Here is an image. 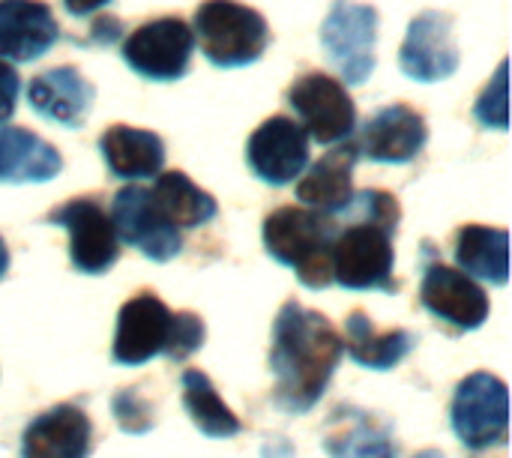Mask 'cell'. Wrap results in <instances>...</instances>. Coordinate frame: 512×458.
Segmentation results:
<instances>
[{
    "mask_svg": "<svg viewBox=\"0 0 512 458\" xmlns=\"http://www.w3.org/2000/svg\"><path fill=\"white\" fill-rule=\"evenodd\" d=\"M342 354V336L330 318L288 300L273 321V405L285 414H309L327 393Z\"/></svg>",
    "mask_w": 512,
    "mask_h": 458,
    "instance_id": "cell-1",
    "label": "cell"
},
{
    "mask_svg": "<svg viewBox=\"0 0 512 458\" xmlns=\"http://www.w3.org/2000/svg\"><path fill=\"white\" fill-rule=\"evenodd\" d=\"M417 345V336L393 327V330H378L375 321L366 312H351L345 321V336H342V348L348 351V357L372 372H390L396 369Z\"/></svg>",
    "mask_w": 512,
    "mask_h": 458,
    "instance_id": "cell-22",
    "label": "cell"
},
{
    "mask_svg": "<svg viewBox=\"0 0 512 458\" xmlns=\"http://www.w3.org/2000/svg\"><path fill=\"white\" fill-rule=\"evenodd\" d=\"M93 423L78 405H54L33 417L21 435V458H90Z\"/></svg>",
    "mask_w": 512,
    "mask_h": 458,
    "instance_id": "cell-15",
    "label": "cell"
},
{
    "mask_svg": "<svg viewBox=\"0 0 512 458\" xmlns=\"http://www.w3.org/2000/svg\"><path fill=\"white\" fill-rule=\"evenodd\" d=\"M159 210L177 225V228H201L216 219L219 204L210 192L195 186L183 171H165L156 174V183L150 189Z\"/></svg>",
    "mask_w": 512,
    "mask_h": 458,
    "instance_id": "cell-26",
    "label": "cell"
},
{
    "mask_svg": "<svg viewBox=\"0 0 512 458\" xmlns=\"http://www.w3.org/2000/svg\"><path fill=\"white\" fill-rule=\"evenodd\" d=\"M324 453L330 458H399V444L375 414L339 405L324 423Z\"/></svg>",
    "mask_w": 512,
    "mask_h": 458,
    "instance_id": "cell-18",
    "label": "cell"
},
{
    "mask_svg": "<svg viewBox=\"0 0 512 458\" xmlns=\"http://www.w3.org/2000/svg\"><path fill=\"white\" fill-rule=\"evenodd\" d=\"M9 273V249H6V243H3V237H0V279Z\"/></svg>",
    "mask_w": 512,
    "mask_h": 458,
    "instance_id": "cell-32",
    "label": "cell"
},
{
    "mask_svg": "<svg viewBox=\"0 0 512 458\" xmlns=\"http://www.w3.org/2000/svg\"><path fill=\"white\" fill-rule=\"evenodd\" d=\"M378 12L375 6L336 0L321 24V45L348 84H363L375 72Z\"/></svg>",
    "mask_w": 512,
    "mask_h": 458,
    "instance_id": "cell-8",
    "label": "cell"
},
{
    "mask_svg": "<svg viewBox=\"0 0 512 458\" xmlns=\"http://www.w3.org/2000/svg\"><path fill=\"white\" fill-rule=\"evenodd\" d=\"M360 159V147L351 141L333 144L297 183V201L303 207L339 216L354 198V165Z\"/></svg>",
    "mask_w": 512,
    "mask_h": 458,
    "instance_id": "cell-20",
    "label": "cell"
},
{
    "mask_svg": "<svg viewBox=\"0 0 512 458\" xmlns=\"http://www.w3.org/2000/svg\"><path fill=\"white\" fill-rule=\"evenodd\" d=\"M474 114L489 129H507V63L498 66V75L480 93Z\"/></svg>",
    "mask_w": 512,
    "mask_h": 458,
    "instance_id": "cell-29",
    "label": "cell"
},
{
    "mask_svg": "<svg viewBox=\"0 0 512 458\" xmlns=\"http://www.w3.org/2000/svg\"><path fill=\"white\" fill-rule=\"evenodd\" d=\"M453 258L462 273L504 288L510 282V234L489 225H462L453 237Z\"/></svg>",
    "mask_w": 512,
    "mask_h": 458,
    "instance_id": "cell-23",
    "label": "cell"
},
{
    "mask_svg": "<svg viewBox=\"0 0 512 458\" xmlns=\"http://www.w3.org/2000/svg\"><path fill=\"white\" fill-rule=\"evenodd\" d=\"M420 303L444 324H450L459 333L480 330L489 321V294L486 288L462 273L459 267L447 264H429L420 285Z\"/></svg>",
    "mask_w": 512,
    "mask_h": 458,
    "instance_id": "cell-12",
    "label": "cell"
},
{
    "mask_svg": "<svg viewBox=\"0 0 512 458\" xmlns=\"http://www.w3.org/2000/svg\"><path fill=\"white\" fill-rule=\"evenodd\" d=\"M180 387H183V408L201 435L225 441L243 432L240 417L225 405V399L219 396V390L201 369H186L180 378Z\"/></svg>",
    "mask_w": 512,
    "mask_h": 458,
    "instance_id": "cell-25",
    "label": "cell"
},
{
    "mask_svg": "<svg viewBox=\"0 0 512 458\" xmlns=\"http://www.w3.org/2000/svg\"><path fill=\"white\" fill-rule=\"evenodd\" d=\"M450 423L456 438L471 450L483 453L504 447L510 435V390L492 372L468 375L453 396Z\"/></svg>",
    "mask_w": 512,
    "mask_h": 458,
    "instance_id": "cell-5",
    "label": "cell"
},
{
    "mask_svg": "<svg viewBox=\"0 0 512 458\" xmlns=\"http://www.w3.org/2000/svg\"><path fill=\"white\" fill-rule=\"evenodd\" d=\"M204 57L213 66L237 69L255 63L270 45L267 18L237 0H204L195 9V30Z\"/></svg>",
    "mask_w": 512,
    "mask_h": 458,
    "instance_id": "cell-4",
    "label": "cell"
},
{
    "mask_svg": "<svg viewBox=\"0 0 512 458\" xmlns=\"http://www.w3.org/2000/svg\"><path fill=\"white\" fill-rule=\"evenodd\" d=\"M174 312L150 291L135 294L117 312V330L111 357L120 366H144L153 357H162L171 342Z\"/></svg>",
    "mask_w": 512,
    "mask_h": 458,
    "instance_id": "cell-11",
    "label": "cell"
},
{
    "mask_svg": "<svg viewBox=\"0 0 512 458\" xmlns=\"http://www.w3.org/2000/svg\"><path fill=\"white\" fill-rule=\"evenodd\" d=\"M333 237V282L345 291H384L396 294V249L393 237L402 222V207L396 195L384 189L354 192L351 204L342 210Z\"/></svg>",
    "mask_w": 512,
    "mask_h": 458,
    "instance_id": "cell-2",
    "label": "cell"
},
{
    "mask_svg": "<svg viewBox=\"0 0 512 458\" xmlns=\"http://www.w3.org/2000/svg\"><path fill=\"white\" fill-rule=\"evenodd\" d=\"M99 153L120 180L156 177L165 165V141L150 129L114 123L99 135Z\"/></svg>",
    "mask_w": 512,
    "mask_h": 458,
    "instance_id": "cell-21",
    "label": "cell"
},
{
    "mask_svg": "<svg viewBox=\"0 0 512 458\" xmlns=\"http://www.w3.org/2000/svg\"><path fill=\"white\" fill-rule=\"evenodd\" d=\"M51 225L69 231V258L72 267L84 276L108 273L120 258V237L111 216L96 198H72L48 213Z\"/></svg>",
    "mask_w": 512,
    "mask_h": 458,
    "instance_id": "cell-10",
    "label": "cell"
},
{
    "mask_svg": "<svg viewBox=\"0 0 512 458\" xmlns=\"http://www.w3.org/2000/svg\"><path fill=\"white\" fill-rule=\"evenodd\" d=\"M192 48H195L192 27L177 15H165V18L144 21L126 36L123 60L135 75L147 81H177L189 72Z\"/></svg>",
    "mask_w": 512,
    "mask_h": 458,
    "instance_id": "cell-7",
    "label": "cell"
},
{
    "mask_svg": "<svg viewBox=\"0 0 512 458\" xmlns=\"http://www.w3.org/2000/svg\"><path fill=\"white\" fill-rule=\"evenodd\" d=\"M414 458H444V453L441 450H423V453H417Z\"/></svg>",
    "mask_w": 512,
    "mask_h": 458,
    "instance_id": "cell-33",
    "label": "cell"
},
{
    "mask_svg": "<svg viewBox=\"0 0 512 458\" xmlns=\"http://www.w3.org/2000/svg\"><path fill=\"white\" fill-rule=\"evenodd\" d=\"M60 168L63 156L45 138L21 126L0 129V183H45Z\"/></svg>",
    "mask_w": 512,
    "mask_h": 458,
    "instance_id": "cell-24",
    "label": "cell"
},
{
    "mask_svg": "<svg viewBox=\"0 0 512 458\" xmlns=\"http://www.w3.org/2000/svg\"><path fill=\"white\" fill-rule=\"evenodd\" d=\"M246 162L258 180L270 186H288L309 165V135L297 120L276 114L252 132L246 144Z\"/></svg>",
    "mask_w": 512,
    "mask_h": 458,
    "instance_id": "cell-13",
    "label": "cell"
},
{
    "mask_svg": "<svg viewBox=\"0 0 512 458\" xmlns=\"http://www.w3.org/2000/svg\"><path fill=\"white\" fill-rule=\"evenodd\" d=\"M207 339V327L195 312H174V324H171V342L165 348L162 357H168L171 363H183L186 357H192Z\"/></svg>",
    "mask_w": 512,
    "mask_h": 458,
    "instance_id": "cell-28",
    "label": "cell"
},
{
    "mask_svg": "<svg viewBox=\"0 0 512 458\" xmlns=\"http://www.w3.org/2000/svg\"><path fill=\"white\" fill-rule=\"evenodd\" d=\"M18 93H21V78L15 66L9 60H0V123H6L15 114Z\"/></svg>",
    "mask_w": 512,
    "mask_h": 458,
    "instance_id": "cell-30",
    "label": "cell"
},
{
    "mask_svg": "<svg viewBox=\"0 0 512 458\" xmlns=\"http://www.w3.org/2000/svg\"><path fill=\"white\" fill-rule=\"evenodd\" d=\"M60 24L42 0H0V60L30 63L54 48Z\"/></svg>",
    "mask_w": 512,
    "mask_h": 458,
    "instance_id": "cell-16",
    "label": "cell"
},
{
    "mask_svg": "<svg viewBox=\"0 0 512 458\" xmlns=\"http://www.w3.org/2000/svg\"><path fill=\"white\" fill-rule=\"evenodd\" d=\"M339 219L312 207H279L264 219V249L273 261L291 267L297 279L324 291L333 285V237Z\"/></svg>",
    "mask_w": 512,
    "mask_h": 458,
    "instance_id": "cell-3",
    "label": "cell"
},
{
    "mask_svg": "<svg viewBox=\"0 0 512 458\" xmlns=\"http://www.w3.org/2000/svg\"><path fill=\"white\" fill-rule=\"evenodd\" d=\"M111 414H114L117 426H120L126 435H147V432L156 426L153 405L138 393V387L120 390V393L111 399Z\"/></svg>",
    "mask_w": 512,
    "mask_h": 458,
    "instance_id": "cell-27",
    "label": "cell"
},
{
    "mask_svg": "<svg viewBox=\"0 0 512 458\" xmlns=\"http://www.w3.org/2000/svg\"><path fill=\"white\" fill-rule=\"evenodd\" d=\"M111 222L120 243L138 249L144 258L165 264L183 252L180 228L159 210L150 189L144 186H123L111 201Z\"/></svg>",
    "mask_w": 512,
    "mask_h": 458,
    "instance_id": "cell-9",
    "label": "cell"
},
{
    "mask_svg": "<svg viewBox=\"0 0 512 458\" xmlns=\"http://www.w3.org/2000/svg\"><path fill=\"white\" fill-rule=\"evenodd\" d=\"M426 141H429V126L420 111L408 105H387L366 123L357 147L372 162L405 165L420 156Z\"/></svg>",
    "mask_w": 512,
    "mask_h": 458,
    "instance_id": "cell-17",
    "label": "cell"
},
{
    "mask_svg": "<svg viewBox=\"0 0 512 458\" xmlns=\"http://www.w3.org/2000/svg\"><path fill=\"white\" fill-rule=\"evenodd\" d=\"M96 90L75 66H54L39 72L27 87L30 108L60 126H81L93 108Z\"/></svg>",
    "mask_w": 512,
    "mask_h": 458,
    "instance_id": "cell-19",
    "label": "cell"
},
{
    "mask_svg": "<svg viewBox=\"0 0 512 458\" xmlns=\"http://www.w3.org/2000/svg\"><path fill=\"white\" fill-rule=\"evenodd\" d=\"M459 45L453 36V18L429 9L408 24L405 42L399 48V66L408 78L432 84L444 81L459 69Z\"/></svg>",
    "mask_w": 512,
    "mask_h": 458,
    "instance_id": "cell-14",
    "label": "cell"
},
{
    "mask_svg": "<svg viewBox=\"0 0 512 458\" xmlns=\"http://www.w3.org/2000/svg\"><path fill=\"white\" fill-rule=\"evenodd\" d=\"M288 105L297 111L309 138L324 147L342 144L357 129V105L345 84L324 72H306L288 87Z\"/></svg>",
    "mask_w": 512,
    "mask_h": 458,
    "instance_id": "cell-6",
    "label": "cell"
},
{
    "mask_svg": "<svg viewBox=\"0 0 512 458\" xmlns=\"http://www.w3.org/2000/svg\"><path fill=\"white\" fill-rule=\"evenodd\" d=\"M111 0H63V6L69 9V15H93L99 9H105Z\"/></svg>",
    "mask_w": 512,
    "mask_h": 458,
    "instance_id": "cell-31",
    "label": "cell"
}]
</instances>
